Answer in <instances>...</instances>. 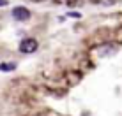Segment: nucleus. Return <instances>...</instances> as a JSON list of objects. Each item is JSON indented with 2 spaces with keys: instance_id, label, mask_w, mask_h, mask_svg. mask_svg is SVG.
Listing matches in <instances>:
<instances>
[{
  "instance_id": "nucleus-1",
  "label": "nucleus",
  "mask_w": 122,
  "mask_h": 116,
  "mask_svg": "<svg viewBox=\"0 0 122 116\" xmlns=\"http://www.w3.org/2000/svg\"><path fill=\"white\" fill-rule=\"evenodd\" d=\"M37 49V40L36 39H23L20 42V51L25 53V55H30Z\"/></svg>"
},
{
  "instance_id": "nucleus-2",
  "label": "nucleus",
  "mask_w": 122,
  "mask_h": 116,
  "mask_svg": "<svg viewBox=\"0 0 122 116\" xmlns=\"http://www.w3.org/2000/svg\"><path fill=\"white\" fill-rule=\"evenodd\" d=\"M12 18L16 19V21H28L30 19V11L27 9V7H14L12 9Z\"/></svg>"
},
{
  "instance_id": "nucleus-3",
  "label": "nucleus",
  "mask_w": 122,
  "mask_h": 116,
  "mask_svg": "<svg viewBox=\"0 0 122 116\" xmlns=\"http://www.w3.org/2000/svg\"><path fill=\"white\" fill-rule=\"evenodd\" d=\"M99 4H103V5H113V4H117L119 0H97Z\"/></svg>"
},
{
  "instance_id": "nucleus-4",
  "label": "nucleus",
  "mask_w": 122,
  "mask_h": 116,
  "mask_svg": "<svg viewBox=\"0 0 122 116\" xmlns=\"http://www.w3.org/2000/svg\"><path fill=\"white\" fill-rule=\"evenodd\" d=\"M14 67H16L14 63H9V65H7V63H4V65H0V69H2V70H12Z\"/></svg>"
},
{
  "instance_id": "nucleus-5",
  "label": "nucleus",
  "mask_w": 122,
  "mask_h": 116,
  "mask_svg": "<svg viewBox=\"0 0 122 116\" xmlns=\"http://www.w3.org/2000/svg\"><path fill=\"white\" fill-rule=\"evenodd\" d=\"M67 16H69V18H80L81 14H80V12H69Z\"/></svg>"
},
{
  "instance_id": "nucleus-6",
  "label": "nucleus",
  "mask_w": 122,
  "mask_h": 116,
  "mask_svg": "<svg viewBox=\"0 0 122 116\" xmlns=\"http://www.w3.org/2000/svg\"><path fill=\"white\" fill-rule=\"evenodd\" d=\"M4 5H7V0H0V7H4Z\"/></svg>"
},
{
  "instance_id": "nucleus-7",
  "label": "nucleus",
  "mask_w": 122,
  "mask_h": 116,
  "mask_svg": "<svg viewBox=\"0 0 122 116\" xmlns=\"http://www.w3.org/2000/svg\"><path fill=\"white\" fill-rule=\"evenodd\" d=\"M34 2H43V0H34Z\"/></svg>"
}]
</instances>
